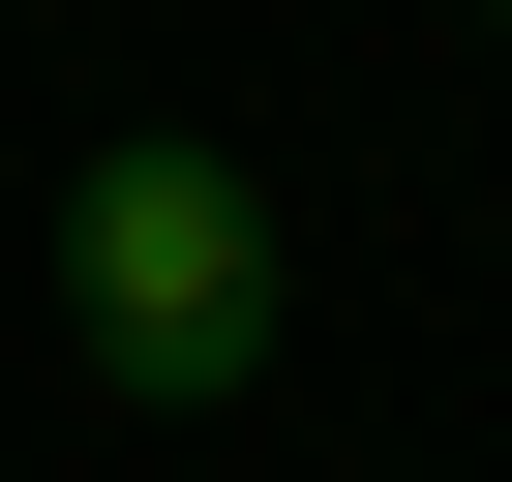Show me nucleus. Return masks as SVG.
<instances>
[{
	"mask_svg": "<svg viewBox=\"0 0 512 482\" xmlns=\"http://www.w3.org/2000/svg\"><path fill=\"white\" fill-rule=\"evenodd\" d=\"M482 31H512V0H482Z\"/></svg>",
	"mask_w": 512,
	"mask_h": 482,
	"instance_id": "2",
	"label": "nucleus"
},
{
	"mask_svg": "<svg viewBox=\"0 0 512 482\" xmlns=\"http://www.w3.org/2000/svg\"><path fill=\"white\" fill-rule=\"evenodd\" d=\"M61 332H91V392L121 422H211V392H272V181L241 151H91L61 181Z\"/></svg>",
	"mask_w": 512,
	"mask_h": 482,
	"instance_id": "1",
	"label": "nucleus"
}]
</instances>
